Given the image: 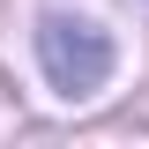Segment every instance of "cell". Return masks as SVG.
<instances>
[{"label":"cell","instance_id":"cell-1","mask_svg":"<svg viewBox=\"0 0 149 149\" xmlns=\"http://www.w3.org/2000/svg\"><path fill=\"white\" fill-rule=\"evenodd\" d=\"M37 60H45V82L67 97H90L104 90V74H112V37L97 30V22L82 15H37Z\"/></svg>","mask_w":149,"mask_h":149}]
</instances>
